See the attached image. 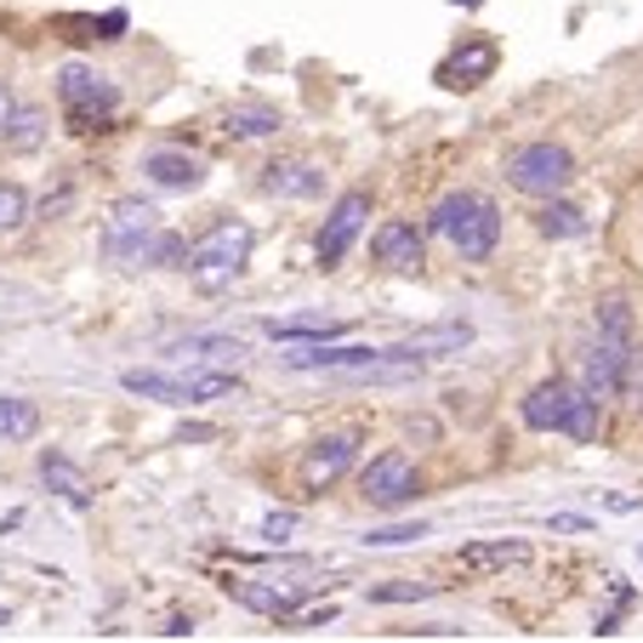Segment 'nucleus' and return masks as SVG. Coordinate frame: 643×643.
<instances>
[{
	"label": "nucleus",
	"instance_id": "obj_1",
	"mask_svg": "<svg viewBox=\"0 0 643 643\" xmlns=\"http://www.w3.org/2000/svg\"><path fill=\"white\" fill-rule=\"evenodd\" d=\"M598 404L587 388H575V382H541L530 399H524V427L535 433H569V438H598Z\"/></svg>",
	"mask_w": 643,
	"mask_h": 643
},
{
	"label": "nucleus",
	"instance_id": "obj_2",
	"mask_svg": "<svg viewBox=\"0 0 643 643\" xmlns=\"http://www.w3.org/2000/svg\"><path fill=\"white\" fill-rule=\"evenodd\" d=\"M251 246H257V233L246 228V222H217V228H206L199 240L188 246V257H183V268L194 274V285H206V291H222V285H233L246 274V262H251Z\"/></svg>",
	"mask_w": 643,
	"mask_h": 643
},
{
	"label": "nucleus",
	"instance_id": "obj_3",
	"mask_svg": "<svg viewBox=\"0 0 643 643\" xmlns=\"http://www.w3.org/2000/svg\"><path fill=\"white\" fill-rule=\"evenodd\" d=\"M433 233H445L467 262H484L501 246V211L484 194H450L433 206Z\"/></svg>",
	"mask_w": 643,
	"mask_h": 643
},
{
	"label": "nucleus",
	"instance_id": "obj_4",
	"mask_svg": "<svg viewBox=\"0 0 643 643\" xmlns=\"http://www.w3.org/2000/svg\"><path fill=\"white\" fill-rule=\"evenodd\" d=\"M57 97H63V109L80 120V131H97L120 109V86L109 75L86 69V63H63L57 69Z\"/></svg>",
	"mask_w": 643,
	"mask_h": 643
},
{
	"label": "nucleus",
	"instance_id": "obj_5",
	"mask_svg": "<svg viewBox=\"0 0 643 643\" xmlns=\"http://www.w3.org/2000/svg\"><path fill=\"white\" fill-rule=\"evenodd\" d=\"M506 183H513L519 194L553 199V194H564L575 183V160L558 143H530V149H519L513 160H506Z\"/></svg>",
	"mask_w": 643,
	"mask_h": 643
},
{
	"label": "nucleus",
	"instance_id": "obj_6",
	"mask_svg": "<svg viewBox=\"0 0 643 643\" xmlns=\"http://www.w3.org/2000/svg\"><path fill=\"white\" fill-rule=\"evenodd\" d=\"M154 233H160V211L149 199H115V211L103 217V257L109 262H138V257H149Z\"/></svg>",
	"mask_w": 643,
	"mask_h": 643
},
{
	"label": "nucleus",
	"instance_id": "obj_7",
	"mask_svg": "<svg viewBox=\"0 0 643 643\" xmlns=\"http://www.w3.org/2000/svg\"><path fill=\"white\" fill-rule=\"evenodd\" d=\"M364 217H370V194H342L330 206V217H325V228H319V268H336L348 251H353V240L364 233Z\"/></svg>",
	"mask_w": 643,
	"mask_h": 643
},
{
	"label": "nucleus",
	"instance_id": "obj_8",
	"mask_svg": "<svg viewBox=\"0 0 643 643\" xmlns=\"http://www.w3.org/2000/svg\"><path fill=\"white\" fill-rule=\"evenodd\" d=\"M626 359H632V342L626 336H592V348L581 353V388L592 399H609V393H621V377H626Z\"/></svg>",
	"mask_w": 643,
	"mask_h": 643
},
{
	"label": "nucleus",
	"instance_id": "obj_9",
	"mask_svg": "<svg viewBox=\"0 0 643 643\" xmlns=\"http://www.w3.org/2000/svg\"><path fill=\"white\" fill-rule=\"evenodd\" d=\"M359 490H364L370 506H404V501L416 495V467L404 461L399 450H388V456H377V461L359 472Z\"/></svg>",
	"mask_w": 643,
	"mask_h": 643
},
{
	"label": "nucleus",
	"instance_id": "obj_10",
	"mask_svg": "<svg viewBox=\"0 0 643 643\" xmlns=\"http://www.w3.org/2000/svg\"><path fill=\"white\" fill-rule=\"evenodd\" d=\"M461 348H472V325L467 319H438V325H422V330H411L404 342H393L388 353H399V359H450V353H461Z\"/></svg>",
	"mask_w": 643,
	"mask_h": 643
},
{
	"label": "nucleus",
	"instance_id": "obj_11",
	"mask_svg": "<svg viewBox=\"0 0 643 643\" xmlns=\"http://www.w3.org/2000/svg\"><path fill=\"white\" fill-rule=\"evenodd\" d=\"M353 456H359V438H353V433H330V438H319V445H308V456H302V484H308V490L336 484V479H342V472L353 467Z\"/></svg>",
	"mask_w": 643,
	"mask_h": 643
},
{
	"label": "nucleus",
	"instance_id": "obj_12",
	"mask_svg": "<svg viewBox=\"0 0 643 643\" xmlns=\"http://www.w3.org/2000/svg\"><path fill=\"white\" fill-rule=\"evenodd\" d=\"M495 41H484V35H472V41H461L456 52H450V63L438 69V80H445L450 91H472L479 80H490V69H495Z\"/></svg>",
	"mask_w": 643,
	"mask_h": 643
},
{
	"label": "nucleus",
	"instance_id": "obj_13",
	"mask_svg": "<svg viewBox=\"0 0 643 643\" xmlns=\"http://www.w3.org/2000/svg\"><path fill=\"white\" fill-rule=\"evenodd\" d=\"M370 251H377V262L399 268V274H416L422 268V233L411 222H382L377 240H370Z\"/></svg>",
	"mask_w": 643,
	"mask_h": 643
},
{
	"label": "nucleus",
	"instance_id": "obj_14",
	"mask_svg": "<svg viewBox=\"0 0 643 643\" xmlns=\"http://www.w3.org/2000/svg\"><path fill=\"white\" fill-rule=\"evenodd\" d=\"M268 194H280V199H314L325 188V172L308 160H280V165H268V177H262Z\"/></svg>",
	"mask_w": 643,
	"mask_h": 643
},
{
	"label": "nucleus",
	"instance_id": "obj_15",
	"mask_svg": "<svg viewBox=\"0 0 643 643\" xmlns=\"http://www.w3.org/2000/svg\"><path fill=\"white\" fill-rule=\"evenodd\" d=\"M240 382L228 370H188V377H172V404H217V399H233Z\"/></svg>",
	"mask_w": 643,
	"mask_h": 643
},
{
	"label": "nucleus",
	"instance_id": "obj_16",
	"mask_svg": "<svg viewBox=\"0 0 643 643\" xmlns=\"http://www.w3.org/2000/svg\"><path fill=\"white\" fill-rule=\"evenodd\" d=\"M524 558H530V547H524V541H472V547H461V553H456V564H461L467 575L513 569V564H524Z\"/></svg>",
	"mask_w": 643,
	"mask_h": 643
},
{
	"label": "nucleus",
	"instance_id": "obj_17",
	"mask_svg": "<svg viewBox=\"0 0 643 643\" xmlns=\"http://www.w3.org/2000/svg\"><path fill=\"white\" fill-rule=\"evenodd\" d=\"M348 319H330V314H291V319H268V336L274 342H330L342 336Z\"/></svg>",
	"mask_w": 643,
	"mask_h": 643
},
{
	"label": "nucleus",
	"instance_id": "obj_18",
	"mask_svg": "<svg viewBox=\"0 0 643 643\" xmlns=\"http://www.w3.org/2000/svg\"><path fill=\"white\" fill-rule=\"evenodd\" d=\"M143 172H149V183H160V188H199V160H188V154H177V149H154L149 160H143Z\"/></svg>",
	"mask_w": 643,
	"mask_h": 643
},
{
	"label": "nucleus",
	"instance_id": "obj_19",
	"mask_svg": "<svg viewBox=\"0 0 643 643\" xmlns=\"http://www.w3.org/2000/svg\"><path fill=\"white\" fill-rule=\"evenodd\" d=\"M172 353H188L194 364H211V370H222V364H240L246 342H240V336H217V330H206V336H188V342H177Z\"/></svg>",
	"mask_w": 643,
	"mask_h": 643
},
{
	"label": "nucleus",
	"instance_id": "obj_20",
	"mask_svg": "<svg viewBox=\"0 0 643 643\" xmlns=\"http://www.w3.org/2000/svg\"><path fill=\"white\" fill-rule=\"evenodd\" d=\"M535 228H541V233H547V240H581V233H587V217H581V211H575V206H564V199L553 194V199H547V206H541V217H535Z\"/></svg>",
	"mask_w": 643,
	"mask_h": 643
},
{
	"label": "nucleus",
	"instance_id": "obj_21",
	"mask_svg": "<svg viewBox=\"0 0 643 643\" xmlns=\"http://www.w3.org/2000/svg\"><path fill=\"white\" fill-rule=\"evenodd\" d=\"M41 472H46V484H52V490H63V495H69L75 506H86V501H91V495H86V472H80L69 456L46 450V456H41Z\"/></svg>",
	"mask_w": 643,
	"mask_h": 643
},
{
	"label": "nucleus",
	"instance_id": "obj_22",
	"mask_svg": "<svg viewBox=\"0 0 643 643\" xmlns=\"http://www.w3.org/2000/svg\"><path fill=\"white\" fill-rule=\"evenodd\" d=\"M41 433V411L29 399H0V438L7 445H23V438Z\"/></svg>",
	"mask_w": 643,
	"mask_h": 643
},
{
	"label": "nucleus",
	"instance_id": "obj_23",
	"mask_svg": "<svg viewBox=\"0 0 643 643\" xmlns=\"http://www.w3.org/2000/svg\"><path fill=\"white\" fill-rule=\"evenodd\" d=\"M228 131H233V138H268V131H280V109L240 103V109H228Z\"/></svg>",
	"mask_w": 643,
	"mask_h": 643
},
{
	"label": "nucleus",
	"instance_id": "obj_24",
	"mask_svg": "<svg viewBox=\"0 0 643 643\" xmlns=\"http://www.w3.org/2000/svg\"><path fill=\"white\" fill-rule=\"evenodd\" d=\"M0 138H7V149H35V143L46 138V115H41V109H18Z\"/></svg>",
	"mask_w": 643,
	"mask_h": 643
},
{
	"label": "nucleus",
	"instance_id": "obj_25",
	"mask_svg": "<svg viewBox=\"0 0 643 643\" xmlns=\"http://www.w3.org/2000/svg\"><path fill=\"white\" fill-rule=\"evenodd\" d=\"M120 388H126V393H143V399H160V404H172V377H165V370H126Z\"/></svg>",
	"mask_w": 643,
	"mask_h": 643
},
{
	"label": "nucleus",
	"instance_id": "obj_26",
	"mask_svg": "<svg viewBox=\"0 0 643 643\" xmlns=\"http://www.w3.org/2000/svg\"><path fill=\"white\" fill-rule=\"evenodd\" d=\"M598 330H603V336H626V342H632V308H626L621 296L598 302Z\"/></svg>",
	"mask_w": 643,
	"mask_h": 643
},
{
	"label": "nucleus",
	"instance_id": "obj_27",
	"mask_svg": "<svg viewBox=\"0 0 643 643\" xmlns=\"http://www.w3.org/2000/svg\"><path fill=\"white\" fill-rule=\"evenodd\" d=\"M422 535H427V524H388V530H370L364 547H411Z\"/></svg>",
	"mask_w": 643,
	"mask_h": 643
},
{
	"label": "nucleus",
	"instance_id": "obj_28",
	"mask_svg": "<svg viewBox=\"0 0 643 643\" xmlns=\"http://www.w3.org/2000/svg\"><path fill=\"white\" fill-rule=\"evenodd\" d=\"M23 217H29V194H23L18 183H0V233L18 228Z\"/></svg>",
	"mask_w": 643,
	"mask_h": 643
},
{
	"label": "nucleus",
	"instance_id": "obj_29",
	"mask_svg": "<svg viewBox=\"0 0 643 643\" xmlns=\"http://www.w3.org/2000/svg\"><path fill=\"white\" fill-rule=\"evenodd\" d=\"M427 592H433V581H399V587H370V603H411Z\"/></svg>",
	"mask_w": 643,
	"mask_h": 643
},
{
	"label": "nucleus",
	"instance_id": "obj_30",
	"mask_svg": "<svg viewBox=\"0 0 643 643\" xmlns=\"http://www.w3.org/2000/svg\"><path fill=\"white\" fill-rule=\"evenodd\" d=\"M291 530H296V513H268L262 519V535L268 541H291Z\"/></svg>",
	"mask_w": 643,
	"mask_h": 643
},
{
	"label": "nucleus",
	"instance_id": "obj_31",
	"mask_svg": "<svg viewBox=\"0 0 643 643\" xmlns=\"http://www.w3.org/2000/svg\"><path fill=\"white\" fill-rule=\"evenodd\" d=\"M18 115V103H12V91L7 86H0V131H7V120Z\"/></svg>",
	"mask_w": 643,
	"mask_h": 643
},
{
	"label": "nucleus",
	"instance_id": "obj_32",
	"mask_svg": "<svg viewBox=\"0 0 643 643\" xmlns=\"http://www.w3.org/2000/svg\"><path fill=\"white\" fill-rule=\"evenodd\" d=\"M188 632H194V621H183V615H177V621H165V637H188Z\"/></svg>",
	"mask_w": 643,
	"mask_h": 643
},
{
	"label": "nucleus",
	"instance_id": "obj_33",
	"mask_svg": "<svg viewBox=\"0 0 643 643\" xmlns=\"http://www.w3.org/2000/svg\"><path fill=\"white\" fill-rule=\"evenodd\" d=\"M553 530H587V519H575V513H558V519H553Z\"/></svg>",
	"mask_w": 643,
	"mask_h": 643
},
{
	"label": "nucleus",
	"instance_id": "obj_34",
	"mask_svg": "<svg viewBox=\"0 0 643 643\" xmlns=\"http://www.w3.org/2000/svg\"><path fill=\"white\" fill-rule=\"evenodd\" d=\"M456 7H467V12H472V7H484V0H456Z\"/></svg>",
	"mask_w": 643,
	"mask_h": 643
},
{
	"label": "nucleus",
	"instance_id": "obj_35",
	"mask_svg": "<svg viewBox=\"0 0 643 643\" xmlns=\"http://www.w3.org/2000/svg\"><path fill=\"white\" fill-rule=\"evenodd\" d=\"M0 626H7V609H0Z\"/></svg>",
	"mask_w": 643,
	"mask_h": 643
}]
</instances>
